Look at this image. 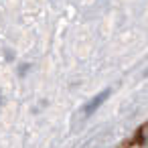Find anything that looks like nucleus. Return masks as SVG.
<instances>
[{
    "instance_id": "nucleus-1",
    "label": "nucleus",
    "mask_w": 148,
    "mask_h": 148,
    "mask_svg": "<svg viewBox=\"0 0 148 148\" xmlns=\"http://www.w3.org/2000/svg\"><path fill=\"white\" fill-rule=\"evenodd\" d=\"M108 95H110V89H106L103 93H99V95L95 97V101H93V103H89L87 108H83V112H85V114H89V112H93V110H95V108H97V106H99V103H101V101H103V99H106Z\"/></svg>"
}]
</instances>
